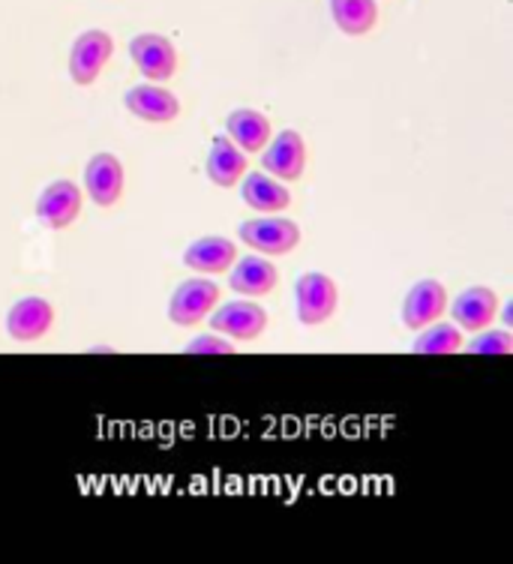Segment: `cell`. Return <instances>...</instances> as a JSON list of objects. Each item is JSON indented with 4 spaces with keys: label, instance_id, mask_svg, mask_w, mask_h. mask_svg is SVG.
I'll list each match as a JSON object with an SVG mask.
<instances>
[{
    "label": "cell",
    "instance_id": "52a82bcc",
    "mask_svg": "<svg viewBox=\"0 0 513 564\" xmlns=\"http://www.w3.org/2000/svg\"><path fill=\"white\" fill-rule=\"evenodd\" d=\"M448 310V292L438 280H421L412 285V292L405 294L403 304V325L412 330L433 325Z\"/></svg>",
    "mask_w": 513,
    "mask_h": 564
},
{
    "label": "cell",
    "instance_id": "8fae6325",
    "mask_svg": "<svg viewBox=\"0 0 513 564\" xmlns=\"http://www.w3.org/2000/svg\"><path fill=\"white\" fill-rule=\"evenodd\" d=\"M264 172H271L280 181H297L306 169V144L301 139V132L285 130L280 132L273 144L262 156Z\"/></svg>",
    "mask_w": 513,
    "mask_h": 564
},
{
    "label": "cell",
    "instance_id": "6da1fadb",
    "mask_svg": "<svg viewBox=\"0 0 513 564\" xmlns=\"http://www.w3.org/2000/svg\"><path fill=\"white\" fill-rule=\"evenodd\" d=\"M111 52H114L111 33L99 31V28L81 33L73 43V52H69V76H73V82L81 87L94 85L99 73H102V66L111 61Z\"/></svg>",
    "mask_w": 513,
    "mask_h": 564
},
{
    "label": "cell",
    "instance_id": "44dd1931",
    "mask_svg": "<svg viewBox=\"0 0 513 564\" xmlns=\"http://www.w3.org/2000/svg\"><path fill=\"white\" fill-rule=\"evenodd\" d=\"M466 351H471V355H511L513 337L507 330H490V334L471 339Z\"/></svg>",
    "mask_w": 513,
    "mask_h": 564
},
{
    "label": "cell",
    "instance_id": "5bb4252c",
    "mask_svg": "<svg viewBox=\"0 0 513 564\" xmlns=\"http://www.w3.org/2000/svg\"><path fill=\"white\" fill-rule=\"evenodd\" d=\"M238 261V247L229 238H201L189 243L184 264L196 273H222Z\"/></svg>",
    "mask_w": 513,
    "mask_h": 564
},
{
    "label": "cell",
    "instance_id": "2e32d148",
    "mask_svg": "<svg viewBox=\"0 0 513 564\" xmlns=\"http://www.w3.org/2000/svg\"><path fill=\"white\" fill-rule=\"evenodd\" d=\"M280 280V271L273 268L268 259H259V256H247L234 264L231 271V292L247 294V297H262V294L273 292V285Z\"/></svg>",
    "mask_w": 513,
    "mask_h": 564
},
{
    "label": "cell",
    "instance_id": "ba28073f",
    "mask_svg": "<svg viewBox=\"0 0 513 564\" xmlns=\"http://www.w3.org/2000/svg\"><path fill=\"white\" fill-rule=\"evenodd\" d=\"M52 325H55V306L43 297H22L7 315V334L19 343L43 339Z\"/></svg>",
    "mask_w": 513,
    "mask_h": 564
},
{
    "label": "cell",
    "instance_id": "4fadbf2b",
    "mask_svg": "<svg viewBox=\"0 0 513 564\" xmlns=\"http://www.w3.org/2000/svg\"><path fill=\"white\" fill-rule=\"evenodd\" d=\"M495 310H499V297H495V292H492V289H483V285H474V289H466V292L454 301L450 315H454V325H457L459 330H483L487 325H492Z\"/></svg>",
    "mask_w": 513,
    "mask_h": 564
},
{
    "label": "cell",
    "instance_id": "ac0fdd59",
    "mask_svg": "<svg viewBox=\"0 0 513 564\" xmlns=\"http://www.w3.org/2000/svg\"><path fill=\"white\" fill-rule=\"evenodd\" d=\"M243 181V202L262 214H280L285 207L292 205V196L283 184L271 181L264 172H250Z\"/></svg>",
    "mask_w": 513,
    "mask_h": 564
},
{
    "label": "cell",
    "instance_id": "d6986e66",
    "mask_svg": "<svg viewBox=\"0 0 513 564\" xmlns=\"http://www.w3.org/2000/svg\"><path fill=\"white\" fill-rule=\"evenodd\" d=\"M330 12L346 36H367L379 22L375 0H330Z\"/></svg>",
    "mask_w": 513,
    "mask_h": 564
},
{
    "label": "cell",
    "instance_id": "7402d4cb",
    "mask_svg": "<svg viewBox=\"0 0 513 564\" xmlns=\"http://www.w3.org/2000/svg\"><path fill=\"white\" fill-rule=\"evenodd\" d=\"M186 355H231L234 346H231L229 339H219V337H196L189 339L184 348Z\"/></svg>",
    "mask_w": 513,
    "mask_h": 564
},
{
    "label": "cell",
    "instance_id": "7c38bea8",
    "mask_svg": "<svg viewBox=\"0 0 513 564\" xmlns=\"http://www.w3.org/2000/svg\"><path fill=\"white\" fill-rule=\"evenodd\" d=\"M123 102L135 118L151 120V123H168V120H175L181 115V99L156 85L132 87V90H127Z\"/></svg>",
    "mask_w": 513,
    "mask_h": 564
},
{
    "label": "cell",
    "instance_id": "e0dca14e",
    "mask_svg": "<svg viewBox=\"0 0 513 564\" xmlns=\"http://www.w3.org/2000/svg\"><path fill=\"white\" fill-rule=\"evenodd\" d=\"M226 130H229V139L234 141L243 153L264 151V144L271 141V120L264 118L262 111H231L229 118H226Z\"/></svg>",
    "mask_w": 513,
    "mask_h": 564
},
{
    "label": "cell",
    "instance_id": "7a4b0ae2",
    "mask_svg": "<svg viewBox=\"0 0 513 564\" xmlns=\"http://www.w3.org/2000/svg\"><path fill=\"white\" fill-rule=\"evenodd\" d=\"M243 243H250L252 250L268 252V256H285L301 243V228L292 219L283 217H264V219H250L238 228Z\"/></svg>",
    "mask_w": 513,
    "mask_h": 564
},
{
    "label": "cell",
    "instance_id": "ffe728a7",
    "mask_svg": "<svg viewBox=\"0 0 513 564\" xmlns=\"http://www.w3.org/2000/svg\"><path fill=\"white\" fill-rule=\"evenodd\" d=\"M459 348H462V330L457 325H445V322L441 325L433 322V327L421 334L415 343L417 355H454Z\"/></svg>",
    "mask_w": 513,
    "mask_h": 564
},
{
    "label": "cell",
    "instance_id": "277c9868",
    "mask_svg": "<svg viewBox=\"0 0 513 564\" xmlns=\"http://www.w3.org/2000/svg\"><path fill=\"white\" fill-rule=\"evenodd\" d=\"M219 301L217 282L210 280H186L177 285V292L172 294L168 304V318L181 327L198 325L205 315L214 313V306Z\"/></svg>",
    "mask_w": 513,
    "mask_h": 564
},
{
    "label": "cell",
    "instance_id": "3957f363",
    "mask_svg": "<svg viewBox=\"0 0 513 564\" xmlns=\"http://www.w3.org/2000/svg\"><path fill=\"white\" fill-rule=\"evenodd\" d=\"M301 325H321L337 310V285L325 273H304L295 285Z\"/></svg>",
    "mask_w": 513,
    "mask_h": 564
},
{
    "label": "cell",
    "instance_id": "9c48e42d",
    "mask_svg": "<svg viewBox=\"0 0 513 564\" xmlns=\"http://www.w3.org/2000/svg\"><path fill=\"white\" fill-rule=\"evenodd\" d=\"M210 327L231 339H255L262 337V330L268 327V313L250 301H234V304L219 306L217 313L210 315Z\"/></svg>",
    "mask_w": 513,
    "mask_h": 564
},
{
    "label": "cell",
    "instance_id": "9a60e30c",
    "mask_svg": "<svg viewBox=\"0 0 513 564\" xmlns=\"http://www.w3.org/2000/svg\"><path fill=\"white\" fill-rule=\"evenodd\" d=\"M247 174V156L243 151L229 139V135H217L210 141L208 156V177L222 189H229Z\"/></svg>",
    "mask_w": 513,
    "mask_h": 564
},
{
    "label": "cell",
    "instance_id": "30bf717a",
    "mask_svg": "<svg viewBox=\"0 0 513 564\" xmlns=\"http://www.w3.org/2000/svg\"><path fill=\"white\" fill-rule=\"evenodd\" d=\"M85 186L94 205L111 207L123 193V165L118 156L111 153H97L90 156L88 169H85Z\"/></svg>",
    "mask_w": 513,
    "mask_h": 564
},
{
    "label": "cell",
    "instance_id": "8992f818",
    "mask_svg": "<svg viewBox=\"0 0 513 564\" xmlns=\"http://www.w3.org/2000/svg\"><path fill=\"white\" fill-rule=\"evenodd\" d=\"M81 214V189L73 181H55L45 186L43 196L36 202V217L43 219L45 228H69Z\"/></svg>",
    "mask_w": 513,
    "mask_h": 564
},
{
    "label": "cell",
    "instance_id": "5b68a950",
    "mask_svg": "<svg viewBox=\"0 0 513 564\" xmlns=\"http://www.w3.org/2000/svg\"><path fill=\"white\" fill-rule=\"evenodd\" d=\"M130 55L148 82H168L177 69L175 45L160 33H139L130 43Z\"/></svg>",
    "mask_w": 513,
    "mask_h": 564
}]
</instances>
